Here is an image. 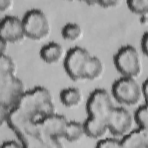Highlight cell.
<instances>
[{"mask_svg": "<svg viewBox=\"0 0 148 148\" xmlns=\"http://www.w3.org/2000/svg\"><path fill=\"white\" fill-rule=\"evenodd\" d=\"M8 42L7 41L1 38V40H0L1 54H6L5 52H6L7 47H8Z\"/></svg>", "mask_w": 148, "mask_h": 148, "instance_id": "f1b7e54d", "label": "cell"}, {"mask_svg": "<svg viewBox=\"0 0 148 148\" xmlns=\"http://www.w3.org/2000/svg\"><path fill=\"white\" fill-rule=\"evenodd\" d=\"M134 119L135 123L139 127L147 128L148 110L147 103L139 106L134 113Z\"/></svg>", "mask_w": 148, "mask_h": 148, "instance_id": "ffe728a7", "label": "cell"}, {"mask_svg": "<svg viewBox=\"0 0 148 148\" xmlns=\"http://www.w3.org/2000/svg\"><path fill=\"white\" fill-rule=\"evenodd\" d=\"M12 5L10 0H0V10L5 11L7 10Z\"/></svg>", "mask_w": 148, "mask_h": 148, "instance_id": "83f0119b", "label": "cell"}, {"mask_svg": "<svg viewBox=\"0 0 148 148\" xmlns=\"http://www.w3.org/2000/svg\"><path fill=\"white\" fill-rule=\"evenodd\" d=\"M111 95L105 89L95 88L88 97L86 103V110L88 116L105 119L114 108Z\"/></svg>", "mask_w": 148, "mask_h": 148, "instance_id": "5b68a950", "label": "cell"}, {"mask_svg": "<svg viewBox=\"0 0 148 148\" xmlns=\"http://www.w3.org/2000/svg\"><path fill=\"white\" fill-rule=\"evenodd\" d=\"M38 121L47 134L53 138L60 139L64 136L68 120L64 115L55 113L39 119Z\"/></svg>", "mask_w": 148, "mask_h": 148, "instance_id": "8fae6325", "label": "cell"}, {"mask_svg": "<svg viewBox=\"0 0 148 148\" xmlns=\"http://www.w3.org/2000/svg\"><path fill=\"white\" fill-rule=\"evenodd\" d=\"M120 140L121 147L147 148L148 147V128L138 127L123 135Z\"/></svg>", "mask_w": 148, "mask_h": 148, "instance_id": "7c38bea8", "label": "cell"}, {"mask_svg": "<svg viewBox=\"0 0 148 148\" xmlns=\"http://www.w3.org/2000/svg\"><path fill=\"white\" fill-rule=\"evenodd\" d=\"M139 21L142 24H146L147 23V14L140 15V17L139 18Z\"/></svg>", "mask_w": 148, "mask_h": 148, "instance_id": "f546056e", "label": "cell"}, {"mask_svg": "<svg viewBox=\"0 0 148 148\" xmlns=\"http://www.w3.org/2000/svg\"><path fill=\"white\" fill-rule=\"evenodd\" d=\"M50 100H53L50 91L47 87L38 86L29 90H25L17 106L39 116L38 108L43 102Z\"/></svg>", "mask_w": 148, "mask_h": 148, "instance_id": "ba28073f", "label": "cell"}, {"mask_svg": "<svg viewBox=\"0 0 148 148\" xmlns=\"http://www.w3.org/2000/svg\"><path fill=\"white\" fill-rule=\"evenodd\" d=\"M38 120L37 116L16 106L10 110L6 123L23 147H61L60 139L53 138L47 134Z\"/></svg>", "mask_w": 148, "mask_h": 148, "instance_id": "6da1fadb", "label": "cell"}, {"mask_svg": "<svg viewBox=\"0 0 148 148\" xmlns=\"http://www.w3.org/2000/svg\"><path fill=\"white\" fill-rule=\"evenodd\" d=\"M85 2L88 5H94L97 4V0H86Z\"/></svg>", "mask_w": 148, "mask_h": 148, "instance_id": "4dcf8cb0", "label": "cell"}, {"mask_svg": "<svg viewBox=\"0 0 148 148\" xmlns=\"http://www.w3.org/2000/svg\"><path fill=\"white\" fill-rule=\"evenodd\" d=\"M16 65L11 57L6 54H1L0 77H6L14 75Z\"/></svg>", "mask_w": 148, "mask_h": 148, "instance_id": "d6986e66", "label": "cell"}, {"mask_svg": "<svg viewBox=\"0 0 148 148\" xmlns=\"http://www.w3.org/2000/svg\"><path fill=\"white\" fill-rule=\"evenodd\" d=\"M0 23V37L8 43L20 41L25 36L22 19L18 17L5 16Z\"/></svg>", "mask_w": 148, "mask_h": 148, "instance_id": "30bf717a", "label": "cell"}, {"mask_svg": "<svg viewBox=\"0 0 148 148\" xmlns=\"http://www.w3.org/2000/svg\"><path fill=\"white\" fill-rule=\"evenodd\" d=\"M25 36L39 40L49 33L50 24L45 13L39 8L27 10L21 18Z\"/></svg>", "mask_w": 148, "mask_h": 148, "instance_id": "277c9868", "label": "cell"}, {"mask_svg": "<svg viewBox=\"0 0 148 148\" xmlns=\"http://www.w3.org/2000/svg\"><path fill=\"white\" fill-rule=\"evenodd\" d=\"M10 109L0 105V121L1 125L6 122V120Z\"/></svg>", "mask_w": 148, "mask_h": 148, "instance_id": "484cf974", "label": "cell"}, {"mask_svg": "<svg viewBox=\"0 0 148 148\" xmlns=\"http://www.w3.org/2000/svg\"><path fill=\"white\" fill-rule=\"evenodd\" d=\"M99 148H116L121 147V140L117 138H105L99 139L95 145Z\"/></svg>", "mask_w": 148, "mask_h": 148, "instance_id": "7402d4cb", "label": "cell"}, {"mask_svg": "<svg viewBox=\"0 0 148 148\" xmlns=\"http://www.w3.org/2000/svg\"><path fill=\"white\" fill-rule=\"evenodd\" d=\"M25 91L23 81L14 75L0 77V105L11 109L17 105Z\"/></svg>", "mask_w": 148, "mask_h": 148, "instance_id": "8992f818", "label": "cell"}, {"mask_svg": "<svg viewBox=\"0 0 148 148\" xmlns=\"http://www.w3.org/2000/svg\"><path fill=\"white\" fill-rule=\"evenodd\" d=\"M112 97L118 102L127 105L137 103L142 97L140 86L135 77L121 76L113 83L111 87Z\"/></svg>", "mask_w": 148, "mask_h": 148, "instance_id": "3957f363", "label": "cell"}, {"mask_svg": "<svg viewBox=\"0 0 148 148\" xmlns=\"http://www.w3.org/2000/svg\"><path fill=\"white\" fill-rule=\"evenodd\" d=\"M140 45L141 51L145 56H147L148 53V32L147 31L143 32L140 38Z\"/></svg>", "mask_w": 148, "mask_h": 148, "instance_id": "603a6c76", "label": "cell"}, {"mask_svg": "<svg viewBox=\"0 0 148 148\" xmlns=\"http://www.w3.org/2000/svg\"><path fill=\"white\" fill-rule=\"evenodd\" d=\"M59 98L64 106L71 108L79 104L82 99V94L77 87H68L60 91Z\"/></svg>", "mask_w": 148, "mask_h": 148, "instance_id": "2e32d148", "label": "cell"}, {"mask_svg": "<svg viewBox=\"0 0 148 148\" xmlns=\"http://www.w3.org/2000/svg\"><path fill=\"white\" fill-rule=\"evenodd\" d=\"M82 28L75 22H69L64 25L61 30L62 37L66 40H75L82 34Z\"/></svg>", "mask_w": 148, "mask_h": 148, "instance_id": "ac0fdd59", "label": "cell"}, {"mask_svg": "<svg viewBox=\"0 0 148 148\" xmlns=\"http://www.w3.org/2000/svg\"><path fill=\"white\" fill-rule=\"evenodd\" d=\"M120 3L119 0H97V4L103 7L109 8L116 6Z\"/></svg>", "mask_w": 148, "mask_h": 148, "instance_id": "cb8c5ba5", "label": "cell"}, {"mask_svg": "<svg viewBox=\"0 0 148 148\" xmlns=\"http://www.w3.org/2000/svg\"><path fill=\"white\" fill-rule=\"evenodd\" d=\"M84 135L92 139L101 138L108 130L106 120L88 116L83 122Z\"/></svg>", "mask_w": 148, "mask_h": 148, "instance_id": "4fadbf2b", "label": "cell"}, {"mask_svg": "<svg viewBox=\"0 0 148 148\" xmlns=\"http://www.w3.org/2000/svg\"><path fill=\"white\" fill-rule=\"evenodd\" d=\"M90 56L88 50L79 46H73L67 50L63 66L66 73L72 80L82 79L84 66Z\"/></svg>", "mask_w": 148, "mask_h": 148, "instance_id": "52a82bcc", "label": "cell"}, {"mask_svg": "<svg viewBox=\"0 0 148 148\" xmlns=\"http://www.w3.org/2000/svg\"><path fill=\"white\" fill-rule=\"evenodd\" d=\"M130 112L121 106H114L106 119L108 130L116 136H123L128 132L132 124Z\"/></svg>", "mask_w": 148, "mask_h": 148, "instance_id": "9c48e42d", "label": "cell"}, {"mask_svg": "<svg viewBox=\"0 0 148 148\" xmlns=\"http://www.w3.org/2000/svg\"><path fill=\"white\" fill-rule=\"evenodd\" d=\"M147 87H148V81L147 79H145L142 83L140 86V90L142 96L145 98V102L147 103Z\"/></svg>", "mask_w": 148, "mask_h": 148, "instance_id": "4316f807", "label": "cell"}, {"mask_svg": "<svg viewBox=\"0 0 148 148\" xmlns=\"http://www.w3.org/2000/svg\"><path fill=\"white\" fill-rule=\"evenodd\" d=\"M1 147L2 148H17L23 147V146L20 142L9 140L3 142Z\"/></svg>", "mask_w": 148, "mask_h": 148, "instance_id": "d4e9b609", "label": "cell"}, {"mask_svg": "<svg viewBox=\"0 0 148 148\" xmlns=\"http://www.w3.org/2000/svg\"><path fill=\"white\" fill-rule=\"evenodd\" d=\"M84 135L83 123L77 121H68L64 132L63 138L70 142H76Z\"/></svg>", "mask_w": 148, "mask_h": 148, "instance_id": "e0dca14e", "label": "cell"}, {"mask_svg": "<svg viewBox=\"0 0 148 148\" xmlns=\"http://www.w3.org/2000/svg\"><path fill=\"white\" fill-rule=\"evenodd\" d=\"M62 54V46L55 41L49 42L43 45L39 50L40 58L48 64H53L58 61Z\"/></svg>", "mask_w": 148, "mask_h": 148, "instance_id": "5bb4252c", "label": "cell"}, {"mask_svg": "<svg viewBox=\"0 0 148 148\" xmlns=\"http://www.w3.org/2000/svg\"><path fill=\"white\" fill-rule=\"evenodd\" d=\"M113 64L121 76L135 77L140 72L141 63L138 50L134 46L125 45L114 53Z\"/></svg>", "mask_w": 148, "mask_h": 148, "instance_id": "7a4b0ae2", "label": "cell"}, {"mask_svg": "<svg viewBox=\"0 0 148 148\" xmlns=\"http://www.w3.org/2000/svg\"><path fill=\"white\" fill-rule=\"evenodd\" d=\"M103 71V64L97 57L92 56L87 60L82 73V79L93 80L98 77Z\"/></svg>", "mask_w": 148, "mask_h": 148, "instance_id": "9a60e30c", "label": "cell"}, {"mask_svg": "<svg viewBox=\"0 0 148 148\" xmlns=\"http://www.w3.org/2000/svg\"><path fill=\"white\" fill-rule=\"evenodd\" d=\"M128 9L132 12L142 15L147 14V0H128L127 1Z\"/></svg>", "mask_w": 148, "mask_h": 148, "instance_id": "44dd1931", "label": "cell"}]
</instances>
